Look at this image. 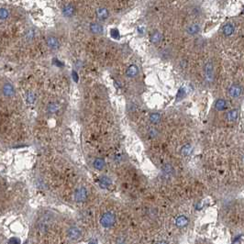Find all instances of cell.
<instances>
[{
  "label": "cell",
  "mask_w": 244,
  "mask_h": 244,
  "mask_svg": "<svg viewBox=\"0 0 244 244\" xmlns=\"http://www.w3.org/2000/svg\"><path fill=\"white\" fill-rule=\"evenodd\" d=\"M205 80L206 83H212L214 80V66L211 62H208L204 66Z\"/></svg>",
  "instance_id": "cell-1"
},
{
  "label": "cell",
  "mask_w": 244,
  "mask_h": 244,
  "mask_svg": "<svg viewBox=\"0 0 244 244\" xmlns=\"http://www.w3.org/2000/svg\"><path fill=\"white\" fill-rule=\"evenodd\" d=\"M100 223L103 227H105V228H109V227H111L115 223L114 214H112L110 212L105 213L102 216V218H100Z\"/></svg>",
  "instance_id": "cell-2"
},
{
  "label": "cell",
  "mask_w": 244,
  "mask_h": 244,
  "mask_svg": "<svg viewBox=\"0 0 244 244\" xmlns=\"http://www.w3.org/2000/svg\"><path fill=\"white\" fill-rule=\"evenodd\" d=\"M87 197V190L84 187H80L75 191V198L77 202H84Z\"/></svg>",
  "instance_id": "cell-3"
},
{
  "label": "cell",
  "mask_w": 244,
  "mask_h": 244,
  "mask_svg": "<svg viewBox=\"0 0 244 244\" xmlns=\"http://www.w3.org/2000/svg\"><path fill=\"white\" fill-rule=\"evenodd\" d=\"M241 91H242L241 86L239 85V84H232V85L230 87V89H229V95H230L231 97L236 98V97H239V96H240Z\"/></svg>",
  "instance_id": "cell-4"
},
{
  "label": "cell",
  "mask_w": 244,
  "mask_h": 244,
  "mask_svg": "<svg viewBox=\"0 0 244 244\" xmlns=\"http://www.w3.org/2000/svg\"><path fill=\"white\" fill-rule=\"evenodd\" d=\"M68 236L71 239H77L81 236V230L77 227H72L68 230Z\"/></svg>",
  "instance_id": "cell-5"
},
{
  "label": "cell",
  "mask_w": 244,
  "mask_h": 244,
  "mask_svg": "<svg viewBox=\"0 0 244 244\" xmlns=\"http://www.w3.org/2000/svg\"><path fill=\"white\" fill-rule=\"evenodd\" d=\"M3 94L6 96H12L14 94H15V89H14V86L9 84V83H7L4 84L3 86Z\"/></svg>",
  "instance_id": "cell-6"
},
{
  "label": "cell",
  "mask_w": 244,
  "mask_h": 244,
  "mask_svg": "<svg viewBox=\"0 0 244 244\" xmlns=\"http://www.w3.org/2000/svg\"><path fill=\"white\" fill-rule=\"evenodd\" d=\"M238 116H239V110L237 108H234L230 111H229L226 115V117H227V120L230 121V122H233L235 121L237 118H238Z\"/></svg>",
  "instance_id": "cell-7"
},
{
  "label": "cell",
  "mask_w": 244,
  "mask_h": 244,
  "mask_svg": "<svg viewBox=\"0 0 244 244\" xmlns=\"http://www.w3.org/2000/svg\"><path fill=\"white\" fill-rule=\"evenodd\" d=\"M47 45L50 48V49H58L60 46L59 41L55 38V37H49L47 39Z\"/></svg>",
  "instance_id": "cell-8"
},
{
  "label": "cell",
  "mask_w": 244,
  "mask_h": 244,
  "mask_svg": "<svg viewBox=\"0 0 244 244\" xmlns=\"http://www.w3.org/2000/svg\"><path fill=\"white\" fill-rule=\"evenodd\" d=\"M138 73H139V69H138V67H137L136 65L132 64V65H130V66L128 67L127 72H126V75H127L129 77H134V76H136V75H138Z\"/></svg>",
  "instance_id": "cell-9"
},
{
  "label": "cell",
  "mask_w": 244,
  "mask_h": 244,
  "mask_svg": "<svg viewBox=\"0 0 244 244\" xmlns=\"http://www.w3.org/2000/svg\"><path fill=\"white\" fill-rule=\"evenodd\" d=\"M96 15L98 17L99 20H106L107 17H108V11L107 8H98L97 11H96Z\"/></svg>",
  "instance_id": "cell-10"
},
{
  "label": "cell",
  "mask_w": 244,
  "mask_h": 244,
  "mask_svg": "<svg viewBox=\"0 0 244 244\" xmlns=\"http://www.w3.org/2000/svg\"><path fill=\"white\" fill-rule=\"evenodd\" d=\"M63 14L65 17H72L75 14V7L73 5L66 6L63 10Z\"/></svg>",
  "instance_id": "cell-11"
},
{
  "label": "cell",
  "mask_w": 244,
  "mask_h": 244,
  "mask_svg": "<svg viewBox=\"0 0 244 244\" xmlns=\"http://www.w3.org/2000/svg\"><path fill=\"white\" fill-rule=\"evenodd\" d=\"M233 32H234V27L232 24L228 23L223 27V33L225 36H230Z\"/></svg>",
  "instance_id": "cell-12"
},
{
  "label": "cell",
  "mask_w": 244,
  "mask_h": 244,
  "mask_svg": "<svg viewBox=\"0 0 244 244\" xmlns=\"http://www.w3.org/2000/svg\"><path fill=\"white\" fill-rule=\"evenodd\" d=\"M175 223H176V226L179 227V228H184L185 226H186L188 224V219L185 216H180L177 218Z\"/></svg>",
  "instance_id": "cell-13"
},
{
  "label": "cell",
  "mask_w": 244,
  "mask_h": 244,
  "mask_svg": "<svg viewBox=\"0 0 244 244\" xmlns=\"http://www.w3.org/2000/svg\"><path fill=\"white\" fill-rule=\"evenodd\" d=\"M90 30L94 34H100L103 31V27L98 23H93L90 25Z\"/></svg>",
  "instance_id": "cell-14"
},
{
  "label": "cell",
  "mask_w": 244,
  "mask_h": 244,
  "mask_svg": "<svg viewBox=\"0 0 244 244\" xmlns=\"http://www.w3.org/2000/svg\"><path fill=\"white\" fill-rule=\"evenodd\" d=\"M215 108L217 110H224L227 108V103L224 99H218L215 103Z\"/></svg>",
  "instance_id": "cell-15"
},
{
  "label": "cell",
  "mask_w": 244,
  "mask_h": 244,
  "mask_svg": "<svg viewBox=\"0 0 244 244\" xmlns=\"http://www.w3.org/2000/svg\"><path fill=\"white\" fill-rule=\"evenodd\" d=\"M162 40V34L158 31H155L153 32V34L151 35V41L152 43L156 44V43H159Z\"/></svg>",
  "instance_id": "cell-16"
},
{
  "label": "cell",
  "mask_w": 244,
  "mask_h": 244,
  "mask_svg": "<svg viewBox=\"0 0 244 244\" xmlns=\"http://www.w3.org/2000/svg\"><path fill=\"white\" fill-rule=\"evenodd\" d=\"M200 30V26L197 25V24H194V25H191L187 28V32L190 34V35H194V34H197L198 33Z\"/></svg>",
  "instance_id": "cell-17"
},
{
  "label": "cell",
  "mask_w": 244,
  "mask_h": 244,
  "mask_svg": "<svg viewBox=\"0 0 244 244\" xmlns=\"http://www.w3.org/2000/svg\"><path fill=\"white\" fill-rule=\"evenodd\" d=\"M150 120H151V123L157 124V123H158V122L161 120V115L158 114V113H152V114H151V116H150Z\"/></svg>",
  "instance_id": "cell-18"
},
{
  "label": "cell",
  "mask_w": 244,
  "mask_h": 244,
  "mask_svg": "<svg viewBox=\"0 0 244 244\" xmlns=\"http://www.w3.org/2000/svg\"><path fill=\"white\" fill-rule=\"evenodd\" d=\"M94 167L97 170H102L105 167V162L102 159H96L94 162Z\"/></svg>",
  "instance_id": "cell-19"
},
{
  "label": "cell",
  "mask_w": 244,
  "mask_h": 244,
  "mask_svg": "<svg viewBox=\"0 0 244 244\" xmlns=\"http://www.w3.org/2000/svg\"><path fill=\"white\" fill-rule=\"evenodd\" d=\"M58 109H59V105L57 103H50L47 108V110L50 113H54Z\"/></svg>",
  "instance_id": "cell-20"
},
{
  "label": "cell",
  "mask_w": 244,
  "mask_h": 244,
  "mask_svg": "<svg viewBox=\"0 0 244 244\" xmlns=\"http://www.w3.org/2000/svg\"><path fill=\"white\" fill-rule=\"evenodd\" d=\"M111 184V181L108 177H106V176H103L100 178V185L101 187H108L109 185Z\"/></svg>",
  "instance_id": "cell-21"
},
{
  "label": "cell",
  "mask_w": 244,
  "mask_h": 244,
  "mask_svg": "<svg viewBox=\"0 0 244 244\" xmlns=\"http://www.w3.org/2000/svg\"><path fill=\"white\" fill-rule=\"evenodd\" d=\"M181 152H182V154H183L184 156H188V155L192 152V147H191V145L187 144V145L184 146V147L182 148Z\"/></svg>",
  "instance_id": "cell-22"
},
{
  "label": "cell",
  "mask_w": 244,
  "mask_h": 244,
  "mask_svg": "<svg viewBox=\"0 0 244 244\" xmlns=\"http://www.w3.org/2000/svg\"><path fill=\"white\" fill-rule=\"evenodd\" d=\"M9 12L6 8H0V20H6L8 17Z\"/></svg>",
  "instance_id": "cell-23"
},
{
  "label": "cell",
  "mask_w": 244,
  "mask_h": 244,
  "mask_svg": "<svg viewBox=\"0 0 244 244\" xmlns=\"http://www.w3.org/2000/svg\"><path fill=\"white\" fill-rule=\"evenodd\" d=\"M110 35H111V37L113 39H119V36H120V34H119V31L117 29H112L110 30Z\"/></svg>",
  "instance_id": "cell-24"
},
{
  "label": "cell",
  "mask_w": 244,
  "mask_h": 244,
  "mask_svg": "<svg viewBox=\"0 0 244 244\" xmlns=\"http://www.w3.org/2000/svg\"><path fill=\"white\" fill-rule=\"evenodd\" d=\"M9 244H20V240L17 238H13L9 240Z\"/></svg>",
  "instance_id": "cell-25"
},
{
  "label": "cell",
  "mask_w": 244,
  "mask_h": 244,
  "mask_svg": "<svg viewBox=\"0 0 244 244\" xmlns=\"http://www.w3.org/2000/svg\"><path fill=\"white\" fill-rule=\"evenodd\" d=\"M72 76H73V79H74L75 82H77V81H78V75H77V73H76L75 71H74V72H73Z\"/></svg>",
  "instance_id": "cell-26"
},
{
  "label": "cell",
  "mask_w": 244,
  "mask_h": 244,
  "mask_svg": "<svg viewBox=\"0 0 244 244\" xmlns=\"http://www.w3.org/2000/svg\"><path fill=\"white\" fill-rule=\"evenodd\" d=\"M28 101H29V102H30V103H32V102L34 101V96H33V95H31V94H30V95H29V96H28Z\"/></svg>",
  "instance_id": "cell-27"
},
{
  "label": "cell",
  "mask_w": 244,
  "mask_h": 244,
  "mask_svg": "<svg viewBox=\"0 0 244 244\" xmlns=\"http://www.w3.org/2000/svg\"><path fill=\"white\" fill-rule=\"evenodd\" d=\"M89 244H96V241H95V240L93 239V240H91V241L89 242Z\"/></svg>",
  "instance_id": "cell-28"
},
{
  "label": "cell",
  "mask_w": 244,
  "mask_h": 244,
  "mask_svg": "<svg viewBox=\"0 0 244 244\" xmlns=\"http://www.w3.org/2000/svg\"><path fill=\"white\" fill-rule=\"evenodd\" d=\"M158 244H166V243L163 242V241H160V242H158Z\"/></svg>",
  "instance_id": "cell-29"
}]
</instances>
